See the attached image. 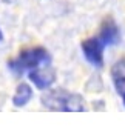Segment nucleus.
Wrapping results in <instances>:
<instances>
[{
    "mask_svg": "<svg viewBox=\"0 0 125 129\" xmlns=\"http://www.w3.org/2000/svg\"><path fill=\"white\" fill-rule=\"evenodd\" d=\"M99 39L105 43V46H111V45H117L120 42V29L119 26L114 23V20L107 19L102 26H100V32H99Z\"/></svg>",
    "mask_w": 125,
    "mask_h": 129,
    "instance_id": "obj_5",
    "label": "nucleus"
},
{
    "mask_svg": "<svg viewBox=\"0 0 125 129\" xmlns=\"http://www.w3.org/2000/svg\"><path fill=\"white\" fill-rule=\"evenodd\" d=\"M111 78H113L116 91L119 94H123L125 92V58L114 63V66L111 68Z\"/></svg>",
    "mask_w": 125,
    "mask_h": 129,
    "instance_id": "obj_6",
    "label": "nucleus"
},
{
    "mask_svg": "<svg viewBox=\"0 0 125 129\" xmlns=\"http://www.w3.org/2000/svg\"><path fill=\"white\" fill-rule=\"evenodd\" d=\"M123 105H125V92H123Z\"/></svg>",
    "mask_w": 125,
    "mask_h": 129,
    "instance_id": "obj_8",
    "label": "nucleus"
},
{
    "mask_svg": "<svg viewBox=\"0 0 125 129\" xmlns=\"http://www.w3.org/2000/svg\"><path fill=\"white\" fill-rule=\"evenodd\" d=\"M29 80L39 89H48L56 80V72L51 66H40L29 71Z\"/></svg>",
    "mask_w": 125,
    "mask_h": 129,
    "instance_id": "obj_4",
    "label": "nucleus"
},
{
    "mask_svg": "<svg viewBox=\"0 0 125 129\" xmlns=\"http://www.w3.org/2000/svg\"><path fill=\"white\" fill-rule=\"evenodd\" d=\"M0 42H2V34H0Z\"/></svg>",
    "mask_w": 125,
    "mask_h": 129,
    "instance_id": "obj_9",
    "label": "nucleus"
},
{
    "mask_svg": "<svg viewBox=\"0 0 125 129\" xmlns=\"http://www.w3.org/2000/svg\"><path fill=\"white\" fill-rule=\"evenodd\" d=\"M42 105L51 111L60 112H82L85 111V100L80 95L65 89H50L42 94Z\"/></svg>",
    "mask_w": 125,
    "mask_h": 129,
    "instance_id": "obj_1",
    "label": "nucleus"
},
{
    "mask_svg": "<svg viewBox=\"0 0 125 129\" xmlns=\"http://www.w3.org/2000/svg\"><path fill=\"white\" fill-rule=\"evenodd\" d=\"M33 99V88H31L28 83H20L17 86L12 97V103L17 108H23L29 103V100Z\"/></svg>",
    "mask_w": 125,
    "mask_h": 129,
    "instance_id": "obj_7",
    "label": "nucleus"
},
{
    "mask_svg": "<svg viewBox=\"0 0 125 129\" xmlns=\"http://www.w3.org/2000/svg\"><path fill=\"white\" fill-rule=\"evenodd\" d=\"M103 48L105 43L99 39V36L82 42V52L85 58L96 68H102L103 64Z\"/></svg>",
    "mask_w": 125,
    "mask_h": 129,
    "instance_id": "obj_3",
    "label": "nucleus"
},
{
    "mask_svg": "<svg viewBox=\"0 0 125 129\" xmlns=\"http://www.w3.org/2000/svg\"><path fill=\"white\" fill-rule=\"evenodd\" d=\"M50 54L45 48H29V49L22 51L14 60H11L8 63V66L12 72L15 74H23L25 71H31L40 66H45V64L50 63Z\"/></svg>",
    "mask_w": 125,
    "mask_h": 129,
    "instance_id": "obj_2",
    "label": "nucleus"
}]
</instances>
